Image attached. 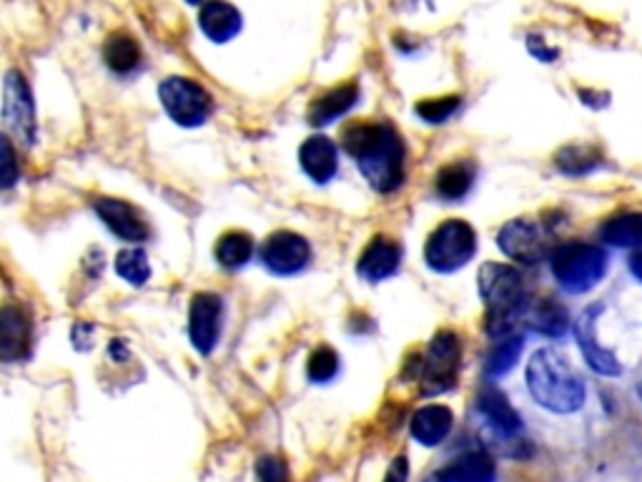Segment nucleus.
I'll return each instance as SVG.
<instances>
[{
  "label": "nucleus",
  "mask_w": 642,
  "mask_h": 482,
  "mask_svg": "<svg viewBox=\"0 0 642 482\" xmlns=\"http://www.w3.org/2000/svg\"><path fill=\"white\" fill-rule=\"evenodd\" d=\"M341 146L374 191L391 194L404 184V141L391 123L356 121L344 129Z\"/></svg>",
  "instance_id": "f257e3e1"
},
{
  "label": "nucleus",
  "mask_w": 642,
  "mask_h": 482,
  "mask_svg": "<svg viewBox=\"0 0 642 482\" xmlns=\"http://www.w3.org/2000/svg\"><path fill=\"white\" fill-rule=\"evenodd\" d=\"M528 389L540 407L555 414H572L585 405V382L555 349H537L524 370Z\"/></svg>",
  "instance_id": "f03ea898"
},
{
  "label": "nucleus",
  "mask_w": 642,
  "mask_h": 482,
  "mask_svg": "<svg viewBox=\"0 0 642 482\" xmlns=\"http://www.w3.org/2000/svg\"><path fill=\"white\" fill-rule=\"evenodd\" d=\"M480 297L485 302V332L492 339L514 335L520 327L522 306L528 302L524 279L512 264L487 262L477 274Z\"/></svg>",
  "instance_id": "7ed1b4c3"
},
{
  "label": "nucleus",
  "mask_w": 642,
  "mask_h": 482,
  "mask_svg": "<svg viewBox=\"0 0 642 482\" xmlns=\"http://www.w3.org/2000/svg\"><path fill=\"white\" fill-rule=\"evenodd\" d=\"M549 267L565 292L588 294L603 281L610 260H607L603 246L585 244V241H565L549 254Z\"/></svg>",
  "instance_id": "20e7f679"
},
{
  "label": "nucleus",
  "mask_w": 642,
  "mask_h": 482,
  "mask_svg": "<svg viewBox=\"0 0 642 482\" xmlns=\"http://www.w3.org/2000/svg\"><path fill=\"white\" fill-rule=\"evenodd\" d=\"M474 254H477V234L462 219L441 221L424 244V262L437 274H452L467 267Z\"/></svg>",
  "instance_id": "39448f33"
},
{
  "label": "nucleus",
  "mask_w": 642,
  "mask_h": 482,
  "mask_svg": "<svg viewBox=\"0 0 642 482\" xmlns=\"http://www.w3.org/2000/svg\"><path fill=\"white\" fill-rule=\"evenodd\" d=\"M462 367V345L452 329H441L432 337L427 352L420 354L416 377L422 382V393L441 395L457 385Z\"/></svg>",
  "instance_id": "423d86ee"
},
{
  "label": "nucleus",
  "mask_w": 642,
  "mask_h": 482,
  "mask_svg": "<svg viewBox=\"0 0 642 482\" xmlns=\"http://www.w3.org/2000/svg\"><path fill=\"white\" fill-rule=\"evenodd\" d=\"M497 246L505 256L520 264H540L547 254H553V234L545 221L512 219L497 234Z\"/></svg>",
  "instance_id": "0eeeda50"
},
{
  "label": "nucleus",
  "mask_w": 642,
  "mask_h": 482,
  "mask_svg": "<svg viewBox=\"0 0 642 482\" xmlns=\"http://www.w3.org/2000/svg\"><path fill=\"white\" fill-rule=\"evenodd\" d=\"M158 96H161L166 113H169L171 121H177L179 126H202L208 119V111H211V96L206 94L204 86H198V83L191 79H166L161 83V88H158Z\"/></svg>",
  "instance_id": "6e6552de"
},
{
  "label": "nucleus",
  "mask_w": 642,
  "mask_h": 482,
  "mask_svg": "<svg viewBox=\"0 0 642 482\" xmlns=\"http://www.w3.org/2000/svg\"><path fill=\"white\" fill-rule=\"evenodd\" d=\"M3 123L23 146L36 144V116L33 96L21 71H8L3 88Z\"/></svg>",
  "instance_id": "1a4fd4ad"
},
{
  "label": "nucleus",
  "mask_w": 642,
  "mask_h": 482,
  "mask_svg": "<svg viewBox=\"0 0 642 482\" xmlns=\"http://www.w3.org/2000/svg\"><path fill=\"white\" fill-rule=\"evenodd\" d=\"M605 312L603 304H590L585 312L580 314L574 322V337H578V347L582 357H585L588 367L603 377H617L622 375V362H617L613 349L599 345L597 339V317Z\"/></svg>",
  "instance_id": "9d476101"
},
{
  "label": "nucleus",
  "mask_w": 642,
  "mask_h": 482,
  "mask_svg": "<svg viewBox=\"0 0 642 482\" xmlns=\"http://www.w3.org/2000/svg\"><path fill=\"white\" fill-rule=\"evenodd\" d=\"M262 262L266 269L279 274V277H291L312 262V246L294 231H277L264 241Z\"/></svg>",
  "instance_id": "9b49d317"
},
{
  "label": "nucleus",
  "mask_w": 642,
  "mask_h": 482,
  "mask_svg": "<svg viewBox=\"0 0 642 482\" xmlns=\"http://www.w3.org/2000/svg\"><path fill=\"white\" fill-rule=\"evenodd\" d=\"M223 324V302L219 294L202 292L191 299L189 312V337L202 354H211L221 337Z\"/></svg>",
  "instance_id": "f8f14e48"
},
{
  "label": "nucleus",
  "mask_w": 642,
  "mask_h": 482,
  "mask_svg": "<svg viewBox=\"0 0 642 482\" xmlns=\"http://www.w3.org/2000/svg\"><path fill=\"white\" fill-rule=\"evenodd\" d=\"M31 352V320L23 306H0V362L26 360Z\"/></svg>",
  "instance_id": "ddd939ff"
},
{
  "label": "nucleus",
  "mask_w": 642,
  "mask_h": 482,
  "mask_svg": "<svg viewBox=\"0 0 642 482\" xmlns=\"http://www.w3.org/2000/svg\"><path fill=\"white\" fill-rule=\"evenodd\" d=\"M520 322L535 335L560 339L570 329V314H567L560 302H555L553 297H540V299H528L522 306Z\"/></svg>",
  "instance_id": "4468645a"
},
{
  "label": "nucleus",
  "mask_w": 642,
  "mask_h": 482,
  "mask_svg": "<svg viewBox=\"0 0 642 482\" xmlns=\"http://www.w3.org/2000/svg\"><path fill=\"white\" fill-rule=\"evenodd\" d=\"M94 209L119 239L131 241V244H138V241L148 239L146 221L141 219V214L133 209L131 204L119 202V198H98Z\"/></svg>",
  "instance_id": "2eb2a0df"
},
{
  "label": "nucleus",
  "mask_w": 642,
  "mask_h": 482,
  "mask_svg": "<svg viewBox=\"0 0 642 482\" xmlns=\"http://www.w3.org/2000/svg\"><path fill=\"white\" fill-rule=\"evenodd\" d=\"M402 264V246L389 237H374L356 264V272L366 281H385L395 277Z\"/></svg>",
  "instance_id": "dca6fc26"
},
{
  "label": "nucleus",
  "mask_w": 642,
  "mask_h": 482,
  "mask_svg": "<svg viewBox=\"0 0 642 482\" xmlns=\"http://www.w3.org/2000/svg\"><path fill=\"white\" fill-rule=\"evenodd\" d=\"M477 412L485 420V427L497 430V432H520L522 430V418L520 412L514 410L512 402L507 400L502 389L487 382L485 387L480 389L477 395Z\"/></svg>",
  "instance_id": "f3484780"
},
{
  "label": "nucleus",
  "mask_w": 642,
  "mask_h": 482,
  "mask_svg": "<svg viewBox=\"0 0 642 482\" xmlns=\"http://www.w3.org/2000/svg\"><path fill=\"white\" fill-rule=\"evenodd\" d=\"M455 427V414L445 405H424L412 414L410 432L416 443L424 447H437L449 437Z\"/></svg>",
  "instance_id": "a211bd4d"
},
{
  "label": "nucleus",
  "mask_w": 642,
  "mask_h": 482,
  "mask_svg": "<svg viewBox=\"0 0 642 482\" xmlns=\"http://www.w3.org/2000/svg\"><path fill=\"white\" fill-rule=\"evenodd\" d=\"M299 161H302L304 173L316 184H329L337 173V146L327 136L306 138L299 148Z\"/></svg>",
  "instance_id": "6ab92c4d"
},
{
  "label": "nucleus",
  "mask_w": 642,
  "mask_h": 482,
  "mask_svg": "<svg viewBox=\"0 0 642 482\" xmlns=\"http://www.w3.org/2000/svg\"><path fill=\"white\" fill-rule=\"evenodd\" d=\"M198 26L214 44H227L241 31V13L227 0H208L198 13Z\"/></svg>",
  "instance_id": "aec40b11"
},
{
  "label": "nucleus",
  "mask_w": 642,
  "mask_h": 482,
  "mask_svg": "<svg viewBox=\"0 0 642 482\" xmlns=\"http://www.w3.org/2000/svg\"><path fill=\"white\" fill-rule=\"evenodd\" d=\"M356 101H360V86L356 83H344V86L331 88L308 106V123L327 126V123L341 119L347 111H352Z\"/></svg>",
  "instance_id": "412c9836"
},
{
  "label": "nucleus",
  "mask_w": 642,
  "mask_h": 482,
  "mask_svg": "<svg viewBox=\"0 0 642 482\" xmlns=\"http://www.w3.org/2000/svg\"><path fill=\"white\" fill-rule=\"evenodd\" d=\"M497 470H495V460L487 453H467L462 457H457L435 472V480L441 482H489L495 480Z\"/></svg>",
  "instance_id": "4be33fe9"
},
{
  "label": "nucleus",
  "mask_w": 642,
  "mask_h": 482,
  "mask_svg": "<svg viewBox=\"0 0 642 482\" xmlns=\"http://www.w3.org/2000/svg\"><path fill=\"white\" fill-rule=\"evenodd\" d=\"M104 61L119 76L136 71L141 63V46L129 31H116L104 44Z\"/></svg>",
  "instance_id": "5701e85b"
},
{
  "label": "nucleus",
  "mask_w": 642,
  "mask_h": 482,
  "mask_svg": "<svg viewBox=\"0 0 642 482\" xmlns=\"http://www.w3.org/2000/svg\"><path fill=\"white\" fill-rule=\"evenodd\" d=\"M599 241L620 249H642V212L610 216L599 227Z\"/></svg>",
  "instance_id": "b1692460"
},
{
  "label": "nucleus",
  "mask_w": 642,
  "mask_h": 482,
  "mask_svg": "<svg viewBox=\"0 0 642 482\" xmlns=\"http://www.w3.org/2000/svg\"><path fill=\"white\" fill-rule=\"evenodd\" d=\"M524 349V335L514 332V335H507L502 339H495V347L489 349L487 360H485V372L489 379H499L505 375H510L514 370V364L520 362Z\"/></svg>",
  "instance_id": "393cba45"
},
{
  "label": "nucleus",
  "mask_w": 642,
  "mask_h": 482,
  "mask_svg": "<svg viewBox=\"0 0 642 482\" xmlns=\"http://www.w3.org/2000/svg\"><path fill=\"white\" fill-rule=\"evenodd\" d=\"M474 184V166L470 161H452L437 171L435 189L447 202H460Z\"/></svg>",
  "instance_id": "a878e982"
},
{
  "label": "nucleus",
  "mask_w": 642,
  "mask_h": 482,
  "mask_svg": "<svg viewBox=\"0 0 642 482\" xmlns=\"http://www.w3.org/2000/svg\"><path fill=\"white\" fill-rule=\"evenodd\" d=\"M216 262L227 269H239L252 260L254 254V239L246 231H227L216 241Z\"/></svg>",
  "instance_id": "bb28decb"
},
{
  "label": "nucleus",
  "mask_w": 642,
  "mask_h": 482,
  "mask_svg": "<svg viewBox=\"0 0 642 482\" xmlns=\"http://www.w3.org/2000/svg\"><path fill=\"white\" fill-rule=\"evenodd\" d=\"M555 166L567 177H585L603 166V156L592 146H565L555 154Z\"/></svg>",
  "instance_id": "cd10ccee"
},
{
  "label": "nucleus",
  "mask_w": 642,
  "mask_h": 482,
  "mask_svg": "<svg viewBox=\"0 0 642 482\" xmlns=\"http://www.w3.org/2000/svg\"><path fill=\"white\" fill-rule=\"evenodd\" d=\"M116 272L133 287L146 285L148 277H152V267H148V256L144 249H123L116 256Z\"/></svg>",
  "instance_id": "c85d7f7f"
},
{
  "label": "nucleus",
  "mask_w": 642,
  "mask_h": 482,
  "mask_svg": "<svg viewBox=\"0 0 642 482\" xmlns=\"http://www.w3.org/2000/svg\"><path fill=\"white\" fill-rule=\"evenodd\" d=\"M339 372V354L331 347H319L308 354L306 375L312 382H329Z\"/></svg>",
  "instance_id": "c756f323"
},
{
  "label": "nucleus",
  "mask_w": 642,
  "mask_h": 482,
  "mask_svg": "<svg viewBox=\"0 0 642 482\" xmlns=\"http://www.w3.org/2000/svg\"><path fill=\"white\" fill-rule=\"evenodd\" d=\"M462 98L460 96H445V98H427V101H420L414 106V113L420 116L422 121L427 123H445L449 116L457 113Z\"/></svg>",
  "instance_id": "7c9ffc66"
},
{
  "label": "nucleus",
  "mask_w": 642,
  "mask_h": 482,
  "mask_svg": "<svg viewBox=\"0 0 642 482\" xmlns=\"http://www.w3.org/2000/svg\"><path fill=\"white\" fill-rule=\"evenodd\" d=\"M19 159H15L13 144L0 134V189H11L19 181Z\"/></svg>",
  "instance_id": "2f4dec72"
},
{
  "label": "nucleus",
  "mask_w": 642,
  "mask_h": 482,
  "mask_svg": "<svg viewBox=\"0 0 642 482\" xmlns=\"http://www.w3.org/2000/svg\"><path fill=\"white\" fill-rule=\"evenodd\" d=\"M256 475L262 480H283V478H287V470H283L281 465L274 460V457H264V460L258 462Z\"/></svg>",
  "instance_id": "473e14b6"
},
{
  "label": "nucleus",
  "mask_w": 642,
  "mask_h": 482,
  "mask_svg": "<svg viewBox=\"0 0 642 482\" xmlns=\"http://www.w3.org/2000/svg\"><path fill=\"white\" fill-rule=\"evenodd\" d=\"M108 354L111 357H116V360H126L129 357V352H126V347H123V342L121 339H113L111 345H108Z\"/></svg>",
  "instance_id": "72a5a7b5"
},
{
  "label": "nucleus",
  "mask_w": 642,
  "mask_h": 482,
  "mask_svg": "<svg viewBox=\"0 0 642 482\" xmlns=\"http://www.w3.org/2000/svg\"><path fill=\"white\" fill-rule=\"evenodd\" d=\"M630 272L635 274V277L642 281V249H640L638 254L630 256Z\"/></svg>",
  "instance_id": "f704fd0d"
},
{
  "label": "nucleus",
  "mask_w": 642,
  "mask_h": 482,
  "mask_svg": "<svg viewBox=\"0 0 642 482\" xmlns=\"http://www.w3.org/2000/svg\"><path fill=\"white\" fill-rule=\"evenodd\" d=\"M186 3H191V5H198V3H204V0H186Z\"/></svg>",
  "instance_id": "c9c22d12"
}]
</instances>
